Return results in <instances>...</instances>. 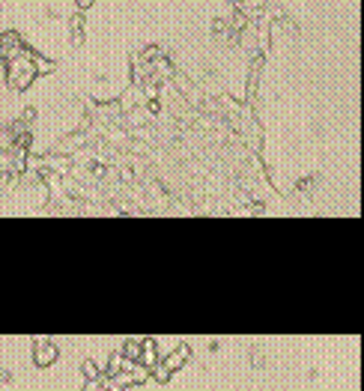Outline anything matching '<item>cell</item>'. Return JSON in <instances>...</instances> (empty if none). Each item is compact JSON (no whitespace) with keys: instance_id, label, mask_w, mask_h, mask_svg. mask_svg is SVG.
I'll use <instances>...</instances> for the list:
<instances>
[{"instance_id":"3957f363","label":"cell","mask_w":364,"mask_h":391,"mask_svg":"<svg viewBox=\"0 0 364 391\" xmlns=\"http://www.w3.org/2000/svg\"><path fill=\"white\" fill-rule=\"evenodd\" d=\"M122 356L129 358V361H138V356H140V340H125Z\"/></svg>"},{"instance_id":"8992f818","label":"cell","mask_w":364,"mask_h":391,"mask_svg":"<svg viewBox=\"0 0 364 391\" xmlns=\"http://www.w3.org/2000/svg\"><path fill=\"white\" fill-rule=\"evenodd\" d=\"M75 3H78V9H90V3H93V0H75Z\"/></svg>"},{"instance_id":"7a4b0ae2","label":"cell","mask_w":364,"mask_h":391,"mask_svg":"<svg viewBox=\"0 0 364 391\" xmlns=\"http://www.w3.org/2000/svg\"><path fill=\"white\" fill-rule=\"evenodd\" d=\"M185 358H188V346H185V343H182V346H179V350H176L174 356L167 358V361H164V367H161V371H158V379H161V382H167V376L174 374V371H179V367H182V361H185Z\"/></svg>"},{"instance_id":"5b68a950","label":"cell","mask_w":364,"mask_h":391,"mask_svg":"<svg viewBox=\"0 0 364 391\" xmlns=\"http://www.w3.org/2000/svg\"><path fill=\"white\" fill-rule=\"evenodd\" d=\"M84 391H104V388H102V385H99V382H96V379H93V382H90V385H87V388H84Z\"/></svg>"},{"instance_id":"277c9868","label":"cell","mask_w":364,"mask_h":391,"mask_svg":"<svg viewBox=\"0 0 364 391\" xmlns=\"http://www.w3.org/2000/svg\"><path fill=\"white\" fill-rule=\"evenodd\" d=\"M84 374H87L90 379H96V376H99V371H96V361H87V364H84Z\"/></svg>"},{"instance_id":"6da1fadb","label":"cell","mask_w":364,"mask_h":391,"mask_svg":"<svg viewBox=\"0 0 364 391\" xmlns=\"http://www.w3.org/2000/svg\"><path fill=\"white\" fill-rule=\"evenodd\" d=\"M36 364L39 367H48V364H54V358H57V343L54 340H36Z\"/></svg>"}]
</instances>
